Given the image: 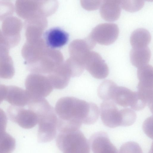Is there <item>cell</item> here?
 <instances>
[{"mask_svg": "<svg viewBox=\"0 0 153 153\" xmlns=\"http://www.w3.org/2000/svg\"><path fill=\"white\" fill-rule=\"evenodd\" d=\"M59 131L79 129L82 124L91 125L97 120L100 111L97 105L71 97H62L56 104Z\"/></svg>", "mask_w": 153, "mask_h": 153, "instance_id": "1", "label": "cell"}, {"mask_svg": "<svg viewBox=\"0 0 153 153\" xmlns=\"http://www.w3.org/2000/svg\"><path fill=\"white\" fill-rule=\"evenodd\" d=\"M56 145L63 153H90L89 142L79 129L60 132Z\"/></svg>", "mask_w": 153, "mask_h": 153, "instance_id": "2", "label": "cell"}, {"mask_svg": "<svg viewBox=\"0 0 153 153\" xmlns=\"http://www.w3.org/2000/svg\"><path fill=\"white\" fill-rule=\"evenodd\" d=\"M25 85L31 99L47 97L53 89L48 76L38 74H29L26 79Z\"/></svg>", "mask_w": 153, "mask_h": 153, "instance_id": "3", "label": "cell"}, {"mask_svg": "<svg viewBox=\"0 0 153 153\" xmlns=\"http://www.w3.org/2000/svg\"><path fill=\"white\" fill-rule=\"evenodd\" d=\"M38 141L47 143L56 137L57 130L58 117L54 110L47 112L38 117Z\"/></svg>", "mask_w": 153, "mask_h": 153, "instance_id": "4", "label": "cell"}, {"mask_svg": "<svg viewBox=\"0 0 153 153\" xmlns=\"http://www.w3.org/2000/svg\"><path fill=\"white\" fill-rule=\"evenodd\" d=\"M7 113L10 120L25 129H30L34 127L38 123V117L32 110L22 107L10 106Z\"/></svg>", "mask_w": 153, "mask_h": 153, "instance_id": "5", "label": "cell"}, {"mask_svg": "<svg viewBox=\"0 0 153 153\" xmlns=\"http://www.w3.org/2000/svg\"><path fill=\"white\" fill-rule=\"evenodd\" d=\"M22 27V21L16 16H11L3 20L1 30L10 48L17 45L19 43Z\"/></svg>", "mask_w": 153, "mask_h": 153, "instance_id": "6", "label": "cell"}, {"mask_svg": "<svg viewBox=\"0 0 153 153\" xmlns=\"http://www.w3.org/2000/svg\"><path fill=\"white\" fill-rule=\"evenodd\" d=\"M119 33L117 25L113 23H103L96 26L91 32L92 40L96 43L107 45L114 42Z\"/></svg>", "mask_w": 153, "mask_h": 153, "instance_id": "7", "label": "cell"}, {"mask_svg": "<svg viewBox=\"0 0 153 153\" xmlns=\"http://www.w3.org/2000/svg\"><path fill=\"white\" fill-rule=\"evenodd\" d=\"M100 115L103 124L110 128L121 126L120 110L111 100L103 101L101 104Z\"/></svg>", "mask_w": 153, "mask_h": 153, "instance_id": "8", "label": "cell"}, {"mask_svg": "<svg viewBox=\"0 0 153 153\" xmlns=\"http://www.w3.org/2000/svg\"><path fill=\"white\" fill-rule=\"evenodd\" d=\"M86 69L94 78L102 79L108 75V67L100 55L97 52H91L85 62Z\"/></svg>", "mask_w": 153, "mask_h": 153, "instance_id": "9", "label": "cell"}, {"mask_svg": "<svg viewBox=\"0 0 153 153\" xmlns=\"http://www.w3.org/2000/svg\"><path fill=\"white\" fill-rule=\"evenodd\" d=\"M89 142L93 153H118L105 132L95 133L91 137Z\"/></svg>", "mask_w": 153, "mask_h": 153, "instance_id": "10", "label": "cell"}, {"mask_svg": "<svg viewBox=\"0 0 153 153\" xmlns=\"http://www.w3.org/2000/svg\"><path fill=\"white\" fill-rule=\"evenodd\" d=\"M31 99L26 90L15 85L7 86L5 100L12 105L23 107L27 105Z\"/></svg>", "mask_w": 153, "mask_h": 153, "instance_id": "11", "label": "cell"}, {"mask_svg": "<svg viewBox=\"0 0 153 153\" xmlns=\"http://www.w3.org/2000/svg\"><path fill=\"white\" fill-rule=\"evenodd\" d=\"M44 37L47 45L55 49L61 48L68 42L69 35L65 31L59 27H54L47 30Z\"/></svg>", "mask_w": 153, "mask_h": 153, "instance_id": "12", "label": "cell"}, {"mask_svg": "<svg viewBox=\"0 0 153 153\" xmlns=\"http://www.w3.org/2000/svg\"><path fill=\"white\" fill-rule=\"evenodd\" d=\"M10 49L5 44L0 45V77L4 79H10L15 74L13 61L9 54Z\"/></svg>", "mask_w": 153, "mask_h": 153, "instance_id": "13", "label": "cell"}, {"mask_svg": "<svg viewBox=\"0 0 153 153\" xmlns=\"http://www.w3.org/2000/svg\"><path fill=\"white\" fill-rule=\"evenodd\" d=\"M47 76L53 88L62 89L68 86L71 75L68 67L63 66L54 68Z\"/></svg>", "mask_w": 153, "mask_h": 153, "instance_id": "14", "label": "cell"}, {"mask_svg": "<svg viewBox=\"0 0 153 153\" xmlns=\"http://www.w3.org/2000/svg\"><path fill=\"white\" fill-rule=\"evenodd\" d=\"M121 1H102L100 9V13L102 18L108 21H113L118 19L121 12Z\"/></svg>", "mask_w": 153, "mask_h": 153, "instance_id": "15", "label": "cell"}, {"mask_svg": "<svg viewBox=\"0 0 153 153\" xmlns=\"http://www.w3.org/2000/svg\"><path fill=\"white\" fill-rule=\"evenodd\" d=\"M136 94V92L125 87L117 85L114 90L111 100L123 107H131L135 100Z\"/></svg>", "mask_w": 153, "mask_h": 153, "instance_id": "16", "label": "cell"}, {"mask_svg": "<svg viewBox=\"0 0 153 153\" xmlns=\"http://www.w3.org/2000/svg\"><path fill=\"white\" fill-rule=\"evenodd\" d=\"M151 56V52L147 46L132 48L130 53V61L132 64L138 68L148 64Z\"/></svg>", "mask_w": 153, "mask_h": 153, "instance_id": "17", "label": "cell"}, {"mask_svg": "<svg viewBox=\"0 0 153 153\" xmlns=\"http://www.w3.org/2000/svg\"><path fill=\"white\" fill-rule=\"evenodd\" d=\"M137 76L139 80L137 87L153 89V69L152 65L147 64L138 68Z\"/></svg>", "mask_w": 153, "mask_h": 153, "instance_id": "18", "label": "cell"}, {"mask_svg": "<svg viewBox=\"0 0 153 153\" xmlns=\"http://www.w3.org/2000/svg\"><path fill=\"white\" fill-rule=\"evenodd\" d=\"M151 39V35L147 30L139 28L132 32L130 42L132 48H143L147 46Z\"/></svg>", "mask_w": 153, "mask_h": 153, "instance_id": "19", "label": "cell"}, {"mask_svg": "<svg viewBox=\"0 0 153 153\" xmlns=\"http://www.w3.org/2000/svg\"><path fill=\"white\" fill-rule=\"evenodd\" d=\"M117 85L111 80L104 81L100 84L97 89L99 97L104 101L111 100L112 94Z\"/></svg>", "mask_w": 153, "mask_h": 153, "instance_id": "20", "label": "cell"}, {"mask_svg": "<svg viewBox=\"0 0 153 153\" xmlns=\"http://www.w3.org/2000/svg\"><path fill=\"white\" fill-rule=\"evenodd\" d=\"M16 145L15 139L7 132L0 137V153H12Z\"/></svg>", "mask_w": 153, "mask_h": 153, "instance_id": "21", "label": "cell"}, {"mask_svg": "<svg viewBox=\"0 0 153 153\" xmlns=\"http://www.w3.org/2000/svg\"><path fill=\"white\" fill-rule=\"evenodd\" d=\"M121 114V126H128L133 124L135 122L137 115L132 109L126 108L120 110Z\"/></svg>", "mask_w": 153, "mask_h": 153, "instance_id": "22", "label": "cell"}, {"mask_svg": "<svg viewBox=\"0 0 153 153\" xmlns=\"http://www.w3.org/2000/svg\"><path fill=\"white\" fill-rule=\"evenodd\" d=\"M15 10L13 3L9 0H0V21L11 16Z\"/></svg>", "mask_w": 153, "mask_h": 153, "instance_id": "23", "label": "cell"}, {"mask_svg": "<svg viewBox=\"0 0 153 153\" xmlns=\"http://www.w3.org/2000/svg\"><path fill=\"white\" fill-rule=\"evenodd\" d=\"M145 1L143 0H121V7L127 11L134 12L139 10L143 7Z\"/></svg>", "mask_w": 153, "mask_h": 153, "instance_id": "24", "label": "cell"}, {"mask_svg": "<svg viewBox=\"0 0 153 153\" xmlns=\"http://www.w3.org/2000/svg\"><path fill=\"white\" fill-rule=\"evenodd\" d=\"M119 153H143L139 145L136 142L129 141L123 144L121 146Z\"/></svg>", "mask_w": 153, "mask_h": 153, "instance_id": "25", "label": "cell"}, {"mask_svg": "<svg viewBox=\"0 0 153 153\" xmlns=\"http://www.w3.org/2000/svg\"><path fill=\"white\" fill-rule=\"evenodd\" d=\"M152 117L147 118L144 122L143 126V130L146 134L152 138Z\"/></svg>", "mask_w": 153, "mask_h": 153, "instance_id": "26", "label": "cell"}, {"mask_svg": "<svg viewBox=\"0 0 153 153\" xmlns=\"http://www.w3.org/2000/svg\"><path fill=\"white\" fill-rule=\"evenodd\" d=\"M7 123V116L4 111L0 108V137L6 132Z\"/></svg>", "mask_w": 153, "mask_h": 153, "instance_id": "27", "label": "cell"}, {"mask_svg": "<svg viewBox=\"0 0 153 153\" xmlns=\"http://www.w3.org/2000/svg\"><path fill=\"white\" fill-rule=\"evenodd\" d=\"M7 86L0 84V104L5 100L7 91Z\"/></svg>", "mask_w": 153, "mask_h": 153, "instance_id": "28", "label": "cell"}, {"mask_svg": "<svg viewBox=\"0 0 153 153\" xmlns=\"http://www.w3.org/2000/svg\"><path fill=\"white\" fill-rule=\"evenodd\" d=\"M2 44H5L8 46L6 42L5 39V38L4 36L2 31L0 29V45Z\"/></svg>", "mask_w": 153, "mask_h": 153, "instance_id": "29", "label": "cell"}, {"mask_svg": "<svg viewBox=\"0 0 153 153\" xmlns=\"http://www.w3.org/2000/svg\"><path fill=\"white\" fill-rule=\"evenodd\" d=\"M149 153H152V150H151Z\"/></svg>", "mask_w": 153, "mask_h": 153, "instance_id": "30", "label": "cell"}]
</instances>
